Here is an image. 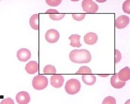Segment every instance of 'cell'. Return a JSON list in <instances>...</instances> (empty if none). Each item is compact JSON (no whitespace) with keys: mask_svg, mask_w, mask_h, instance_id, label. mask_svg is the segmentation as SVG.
<instances>
[{"mask_svg":"<svg viewBox=\"0 0 130 104\" xmlns=\"http://www.w3.org/2000/svg\"><path fill=\"white\" fill-rule=\"evenodd\" d=\"M70 60L76 64H87L90 62L92 56L90 52L86 49H75L69 55Z\"/></svg>","mask_w":130,"mask_h":104,"instance_id":"cell-1","label":"cell"},{"mask_svg":"<svg viewBox=\"0 0 130 104\" xmlns=\"http://www.w3.org/2000/svg\"><path fill=\"white\" fill-rule=\"evenodd\" d=\"M51 84L55 88H61L64 82V78L61 75H53L51 77Z\"/></svg>","mask_w":130,"mask_h":104,"instance_id":"cell-8","label":"cell"},{"mask_svg":"<svg viewBox=\"0 0 130 104\" xmlns=\"http://www.w3.org/2000/svg\"><path fill=\"white\" fill-rule=\"evenodd\" d=\"M92 70L89 67L83 66L80 67L77 72H76V74H92Z\"/></svg>","mask_w":130,"mask_h":104,"instance_id":"cell-19","label":"cell"},{"mask_svg":"<svg viewBox=\"0 0 130 104\" xmlns=\"http://www.w3.org/2000/svg\"><path fill=\"white\" fill-rule=\"evenodd\" d=\"M122 9L124 12L130 14V1H125L123 4Z\"/></svg>","mask_w":130,"mask_h":104,"instance_id":"cell-20","label":"cell"},{"mask_svg":"<svg viewBox=\"0 0 130 104\" xmlns=\"http://www.w3.org/2000/svg\"><path fill=\"white\" fill-rule=\"evenodd\" d=\"M80 89L81 83L77 79H70L67 81L65 85V91L69 95H75L77 93Z\"/></svg>","mask_w":130,"mask_h":104,"instance_id":"cell-2","label":"cell"},{"mask_svg":"<svg viewBox=\"0 0 130 104\" xmlns=\"http://www.w3.org/2000/svg\"><path fill=\"white\" fill-rule=\"evenodd\" d=\"M130 23V18L128 16L122 15L116 18V27L118 29H123L126 27Z\"/></svg>","mask_w":130,"mask_h":104,"instance_id":"cell-6","label":"cell"},{"mask_svg":"<svg viewBox=\"0 0 130 104\" xmlns=\"http://www.w3.org/2000/svg\"><path fill=\"white\" fill-rule=\"evenodd\" d=\"M43 72L46 74H52L56 73V69L53 65H47L44 68Z\"/></svg>","mask_w":130,"mask_h":104,"instance_id":"cell-18","label":"cell"},{"mask_svg":"<svg viewBox=\"0 0 130 104\" xmlns=\"http://www.w3.org/2000/svg\"><path fill=\"white\" fill-rule=\"evenodd\" d=\"M25 69L26 71L29 74H34L39 71V64L36 61H30L26 65Z\"/></svg>","mask_w":130,"mask_h":104,"instance_id":"cell-10","label":"cell"},{"mask_svg":"<svg viewBox=\"0 0 130 104\" xmlns=\"http://www.w3.org/2000/svg\"><path fill=\"white\" fill-rule=\"evenodd\" d=\"M84 40L85 43L88 45H93L97 42L98 36L94 32H89L86 34L84 37Z\"/></svg>","mask_w":130,"mask_h":104,"instance_id":"cell-12","label":"cell"},{"mask_svg":"<svg viewBox=\"0 0 130 104\" xmlns=\"http://www.w3.org/2000/svg\"><path fill=\"white\" fill-rule=\"evenodd\" d=\"M16 100L19 104H28L30 101V97L26 91H21L17 94Z\"/></svg>","mask_w":130,"mask_h":104,"instance_id":"cell-7","label":"cell"},{"mask_svg":"<svg viewBox=\"0 0 130 104\" xmlns=\"http://www.w3.org/2000/svg\"><path fill=\"white\" fill-rule=\"evenodd\" d=\"M82 79L84 83L87 85L91 86L96 82V77L92 74H83L82 76Z\"/></svg>","mask_w":130,"mask_h":104,"instance_id":"cell-16","label":"cell"},{"mask_svg":"<svg viewBox=\"0 0 130 104\" xmlns=\"http://www.w3.org/2000/svg\"><path fill=\"white\" fill-rule=\"evenodd\" d=\"M60 37V34L54 29H51L47 30L45 34V39L51 44L56 43Z\"/></svg>","mask_w":130,"mask_h":104,"instance_id":"cell-5","label":"cell"},{"mask_svg":"<svg viewBox=\"0 0 130 104\" xmlns=\"http://www.w3.org/2000/svg\"><path fill=\"white\" fill-rule=\"evenodd\" d=\"M46 13L48 14L51 19L55 21L61 20L65 16V14H59L58 11L55 9H48Z\"/></svg>","mask_w":130,"mask_h":104,"instance_id":"cell-14","label":"cell"},{"mask_svg":"<svg viewBox=\"0 0 130 104\" xmlns=\"http://www.w3.org/2000/svg\"><path fill=\"white\" fill-rule=\"evenodd\" d=\"M32 86L35 90H41L46 89L48 85V79L45 76L38 75L32 80Z\"/></svg>","mask_w":130,"mask_h":104,"instance_id":"cell-3","label":"cell"},{"mask_svg":"<svg viewBox=\"0 0 130 104\" xmlns=\"http://www.w3.org/2000/svg\"><path fill=\"white\" fill-rule=\"evenodd\" d=\"M130 100L129 99L125 103V104H130Z\"/></svg>","mask_w":130,"mask_h":104,"instance_id":"cell-26","label":"cell"},{"mask_svg":"<svg viewBox=\"0 0 130 104\" xmlns=\"http://www.w3.org/2000/svg\"><path fill=\"white\" fill-rule=\"evenodd\" d=\"M81 36L77 34H73L69 37V39L71 41L70 45L74 47H80L82 46V44L80 42V38Z\"/></svg>","mask_w":130,"mask_h":104,"instance_id":"cell-17","label":"cell"},{"mask_svg":"<svg viewBox=\"0 0 130 104\" xmlns=\"http://www.w3.org/2000/svg\"><path fill=\"white\" fill-rule=\"evenodd\" d=\"M110 83L112 87L116 89H122L126 84V82L122 81L118 79L117 74L112 76L110 79Z\"/></svg>","mask_w":130,"mask_h":104,"instance_id":"cell-13","label":"cell"},{"mask_svg":"<svg viewBox=\"0 0 130 104\" xmlns=\"http://www.w3.org/2000/svg\"><path fill=\"white\" fill-rule=\"evenodd\" d=\"M46 2L49 6L56 7L61 3V0H46Z\"/></svg>","mask_w":130,"mask_h":104,"instance_id":"cell-22","label":"cell"},{"mask_svg":"<svg viewBox=\"0 0 130 104\" xmlns=\"http://www.w3.org/2000/svg\"><path fill=\"white\" fill-rule=\"evenodd\" d=\"M73 18L76 20L78 22H80L83 20L86 17L85 14H73L72 15Z\"/></svg>","mask_w":130,"mask_h":104,"instance_id":"cell-23","label":"cell"},{"mask_svg":"<svg viewBox=\"0 0 130 104\" xmlns=\"http://www.w3.org/2000/svg\"><path fill=\"white\" fill-rule=\"evenodd\" d=\"M102 104H116V100L114 97L108 96L104 99Z\"/></svg>","mask_w":130,"mask_h":104,"instance_id":"cell-21","label":"cell"},{"mask_svg":"<svg viewBox=\"0 0 130 104\" xmlns=\"http://www.w3.org/2000/svg\"><path fill=\"white\" fill-rule=\"evenodd\" d=\"M117 76L120 80L126 82L130 79V69L128 67H125L120 71L117 73Z\"/></svg>","mask_w":130,"mask_h":104,"instance_id":"cell-11","label":"cell"},{"mask_svg":"<svg viewBox=\"0 0 130 104\" xmlns=\"http://www.w3.org/2000/svg\"><path fill=\"white\" fill-rule=\"evenodd\" d=\"M0 104H15V103L12 99L8 97L2 101Z\"/></svg>","mask_w":130,"mask_h":104,"instance_id":"cell-25","label":"cell"},{"mask_svg":"<svg viewBox=\"0 0 130 104\" xmlns=\"http://www.w3.org/2000/svg\"><path fill=\"white\" fill-rule=\"evenodd\" d=\"M82 7L83 11L87 13H95L98 10V6L91 0H84L82 2Z\"/></svg>","mask_w":130,"mask_h":104,"instance_id":"cell-4","label":"cell"},{"mask_svg":"<svg viewBox=\"0 0 130 104\" xmlns=\"http://www.w3.org/2000/svg\"><path fill=\"white\" fill-rule=\"evenodd\" d=\"M115 61L116 64L118 63L122 59V54L117 49L115 50Z\"/></svg>","mask_w":130,"mask_h":104,"instance_id":"cell-24","label":"cell"},{"mask_svg":"<svg viewBox=\"0 0 130 104\" xmlns=\"http://www.w3.org/2000/svg\"><path fill=\"white\" fill-rule=\"evenodd\" d=\"M40 16L38 14L33 15L29 19V24L33 29L38 30L39 29Z\"/></svg>","mask_w":130,"mask_h":104,"instance_id":"cell-15","label":"cell"},{"mask_svg":"<svg viewBox=\"0 0 130 104\" xmlns=\"http://www.w3.org/2000/svg\"><path fill=\"white\" fill-rule=\"evenodd\" d=\"M31 54L30 51L26 48H22L18 51L17 57L19 60L21 61L25 62L30 58Z\"/></svg>","mask_w":130,"mask_h":104,"instance_id":"cell-9","label":"cell"}]
</instances>
